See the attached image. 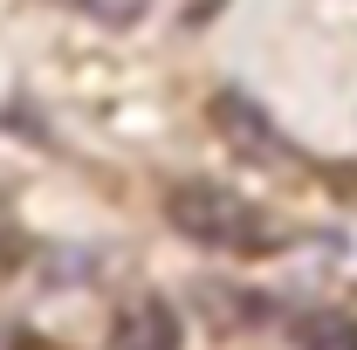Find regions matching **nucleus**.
Here are the masks:
<instances>
[{"instance_id":"nucleus-1","label":"nucleus","mask_w":357,"mask_h":350,"mask_svg":"<svg viewBox=\"0 0 357 350\" xmlns=\"http://www.w3.org/2000/svg\"><path fill=\"white\" fill-rule=\"evenodd\" d=\"M165 213L185 241H199V248H220V254H255L275 241V227L261 220L255 199H241L234 185H213V178H185L172 185V199H165Z\"/></svg>"},{"instance_id":"nucleus-2","label":"nucleus","mask_w":357,"mask_h":350,"mask_svg":"<svg viewBox=\"0 0 357 350\" xmlns=\"http://www.w3.org/2000/svg\"><path fill=\"white\" fill-rule=\"evenodd\" d=\"M213 124H220V137L241 151V158H255V165L289 158V137L275 131L268 110L255 103V96H241V89H220V96H213Z\"/></svg>"},{"instance_id":"nucleus-3","label":"nucleus","mask_w":357,"mask_h":350,"mask_svg":"<svg viewBox=\"0 0 357 350\" xmlns=\"http://www.w3.org/2000/svg\"><path fill=\"white\" fill-rule=\"evenodd\" d=\"M178 337H185V323L165 296H144L110 323V350H178Z\"/></svg>"},{"instance_id":"nucleus-4","label":"nucleus","mask_w":357,"mask_h":350,"mask_svg":"<svg viewBox=\"0 0 357 350\" xmlns=\"http://www.w3.org/2000/svg\"><path fill=\"white\" fill-rule=\"evenodd\" d=\"M296 350H357V316H344V309H310L296 323Z\"/></svg>"},{"instance_id":"nucleus-5","label":"nucleus","mask_w":357,"mask_h":350,"mask_svg":"<svg viewBox=\"0 0 357 350\" xmlns=\"http://www.w3.org/2000/svg\"><path fill=\"white\" fill-rule=\"evenodd\" d=\"M76 7H89V14H96V21H110V28H124V21L144 14V0H76Z\"/></svg>"}]
</instances>
